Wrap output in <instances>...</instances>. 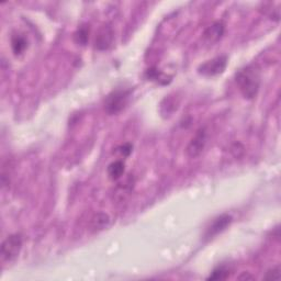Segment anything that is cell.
<instances>
[{
	"mask_svg": "<svg viewBox=\"0 0 281 281\" xmlns=\"http://www.w3.org/2000/svg\"><path fill=\"white\" fill-rule=\"evenodd\" d=\"M236 82L244 98L254 99L260 87V72L257 66L249 65L239 70L236 74Z\"/></svg>",
	"mask_w": 281,
	"mask_h": 281,
	"instance_id": "1",
	"label": "cell"
},
{
	"mask_svg": "<svg viewBox=\"0 0 281 281\" xmlns=\"http://www.w3.org/2000/svg\"><path fill=\"white\" fill-rule=\"evenodd\" d=\"M131 93L130 89H117L109 94L105 100L106 112L110 115L121 112L129 102Z\"/></svg>",
	"mask_w": 281,
	"mask_h": 281,
	"instance_id": "2",
	"label": "cell"
},
{
	"mask_svg": "<svg viewBox=\"0 0 281 281\" xmlns=\"http://www.w3.org/2000/svg\"><path fill=\"white\" fill-rule=\"evenodd\" d=\"M22 249L21 234H11L1 244V257L5 262H12L18 257Z\"/></svg>",
	"mask_w": 281,
	"mask_h": 281,
	"instance_id": "3",
	"label": "cell"
},
{
	"mask_svg": "<svg viewBox=\"0 0 281 281\" xmlns=\"http://www.w3.org/2000/svg\"><path fill=\"white\" fill-rule=\"evenodd\" d=\"M226 66H227V57L225 55H221L214 57V59L210 61H206L205 63L200 65L199 68H198V72L203 76L212 77L224 73Z\"/></svg>",
	"mask_w": 281,
	"mask_h": 281,
	"instance_id": "4",
	"label": "cell"
},
{
	"mask_svg": "<svg viewBox=\"0 0 281 281\" xmlns=\"http://www.w3.org/2000/svg\"><path fill=\"white\" fill-rule=\"evenodd\" d=\"M206 144V131L204 127L196 132V134L190 140L187 146V155L190 158H196L203 152Z\"/></svg>",
	"mask_w": 281,
	"mask_h": 281,
	"instance_id": "5",
	"label": "cell"
},
{
	"mask_svg": "<svg viewBox=\"0 0 281 281\" xmlns=\"http://www.w3.org/2000/svg\"><path fill=\"white\" fill-rule=\"evenodd\" d=\"M233 221V218L230 214H221L218 218L214 219L211 223L210 226L206 229V232L204 234V237L206 239H210L216 236V235L222 233L223 231L226 230L230 226L231 223Z\"/></svg>",
	"mask_w": 281,
	"mask_h": 281,
	"instance_id": "6",
	"label": "cell"
},
{
	"mask_svg": "<svg viewBox=\"0 0 281 281\" xmlns=\"http://www.w3.org/2000/svg\"><path fill=\"white\" fill-rule=\"evenodd\" d=\"M114 33L112 28L110 26H103L100 30L98 31V34L94 41V47L99 51H106L113 43Z\"/></svg>",
	"mask_w": 281,
	"mask_h": 281,
	"instance_id": "7",
	"label": "cell"
},
{
	"mask_svg": "<svg viewBox=\"0 0 281 281\" xmlns=\"http://www.w3.org/2000/svg\"><path fill=\"white\" fill-rule=\"evenodd\" d=\"M224 24L222 22H214L204 31L203 38L208 43H216L224 34Z\"/></svg>",
	"mask_w": 281,
	"mask_h": 281,
	"instance_id": "8",
	"label": "cell"
},
{
	"mask_svg": "<svg viewBox=\"0 0 281 281\" xmlns=\"http://www.w3.org/2000/svg\"><path fill=\"white\" fill-rule=\"evenodd\" d=\"M110 224V218L108 214L99 212L92 218L90 220V229H92L94 232H98V231L105 230L107 226Z\"/></svg>",
	"mask_w": 281,
	"mask_h": 281,
	"instance_id": "9",
	"label": "cell"
},
{
	"mask_svg": "<svg viewBox=\"0 0 281 281\" xmlns=\"http://www.w3.org/2000/svg\"><path fill=\"white\" fill-rule=\"evenodd\" d=\"M125 165L122 160H114L108 166V176L110 179L118 180L121 178L125 173Z\"/></svg>",
	"mask_w": 281,
	"mask_h": 281,
	"instance_id": "10",
	"label": "cell"
},
{
	"mask_svg": "<svg viewBox=\"0 0 281 281\" xmlns=\"http://www.w3.org/2000/svg\"><path fill=\"white\" fill-rule=\"evenodd\" d=\"M28 47V41L24 36L20 34H16L12 36L11 39V47L12 51H14V54L16 56L21 55L22 53L26 51V48Z\"/></svg>",
	"mask_w": 281,
	"mask_h": 281,
	"instance_id": "11",
	"label": "cell"
},
{
	"mask_svg": "<svg viewBox=\"0 0 281 281\" xmlns=\"http://www.w3.org/2000/svg\"><path fill=\"white\" fill-rule=\"evenodd\" d=\"M145 77L148 80L159 82V84H162V85H167L168 82L171 81V79H167L168 77L166 75H164L162 72H159V70H157L156 68L147 69L145 73Z\"/></svg>",
	"mask_w": 281,
	"mask_h": 281,
	"instance_id": "12",
	"label": "cell"
},
{
	"mask_svg": "<svg viewBox=\"0 0 281 281\" xmlns=\"http://www.w3.org/2000/svg\"><path fill=\"white\" fill-rule=\"evenodd\" d=\"M89 39V28L87 26H81L74 34V40L78 45H84L87 44Z\"/></svg>",
	"mask_w": 281,
	"mask_h": 281,
	"instance_id": "13",
	"label": "cell"
},
{
	"mask_svg": "<svg viewBox=\"0 0 281 281\" xmlns=\"http://www.w3.org/2000/svg\"><path fill=\"white\" fill-rule=\"evenodd\" d=\"M229 270L226 269L224 267H219L217 269H214L212 275H211L208 280H223V279H226L227 277H229Z\"/></svg>",
	"mask_w": 281,
	"mask_h": 281,
	"instance_id": "14",
	"label": "cell"
},
{
	"mask_svg": "<svg viewBox=\"0 0 281 281\" xmlns=\"http://www.w3.org/2000/svg\"><path fill=\"white\" fill-rule=\"evenodd\" d=\"M265 278L266 279H272V280H278L280 278V267L276 266V267L270 268V269L266 272Z\"/></svg>",
	"mask_w": 281,
	"mask_h": 281,
	"instance_id": "15",
	"label": "cell"
},
{
	"mask_svg": "<svg viewBox=\"0 0 281 281\" xmlns=\"http://www.w3.org/2000/svg\"><path fill=\"white\" fill-rule=\"evenodd\" d=\"M132 150H133V146H132V144L130 143H125V144H123V145L121 146H119L117 148V151L121 154L123 157H127L129 156L131 153H132Z\"/></svg>",
	"mask_w": 281,
	"mask_h": 281,
	"instance_id": "16",
	"label": "cell"
},
{
	"mask_svg": "<svg viewBox=\"0 0 281 281\" xmlns=\"http://www.w3.org/2000/svg\"><path fill=\"white\" fill-rule=\"evenodd\" d=\"M239 280H247V279H254L253 276H250L249 272H242V275L238 277Z\"/></svg>",
	"mask_w": 281,
	"mask_h": 281,
	"instance_id": "17",
	"label": "cell"
}]
</instances>
